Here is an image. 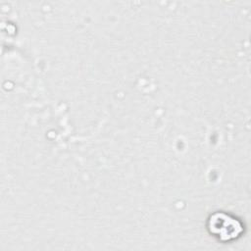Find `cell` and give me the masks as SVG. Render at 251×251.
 <instances>
[{
  "mask_svg": "<svg viewBox=\"0 0 251 251\" xmlns=\"http://www.w3.org/2000/svg\"><path fill=\"white\" fill-rule=\"evenodd\" d=\"M209 229L211 233L221 240H229L235 238L241 232L240 223L224 213H217L209 220Z\"/></svg>",
  "mask_w": 251,
  "mask_h": 251,
  "instance_id": "6da1fadb",
  "label": "cell"
}]
</instances>
